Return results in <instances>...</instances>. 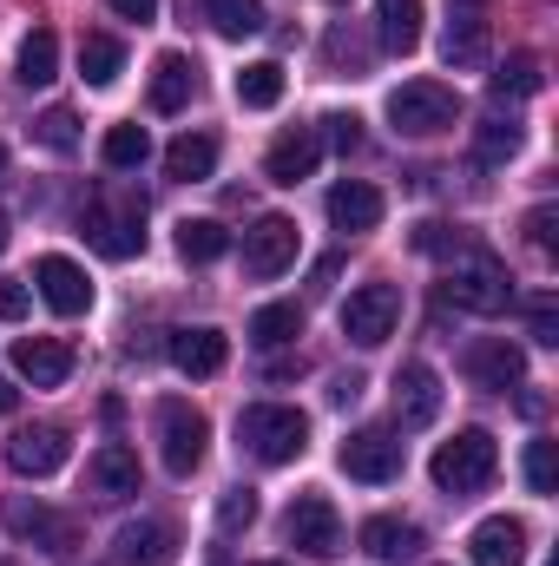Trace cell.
<instances>
[{
	"label": "cell",
	"instance_id": "1",
	"mask_svg": "<svg viewBox=\"0 0 559 566\" xmlns=\"http://www.w3.org/2000/svg\"><path fill=\"white\" fill-rule=\"evenodd\" d=\"M494 468H500V441H494L487 428H461V434L441 441L434 461H428V474H434L441 494H481V488L494 481Z\"/></svg>",
	"mask_w": 559,
	"mask_h": 566
},
{
	"label": "cell",
	"instance_id": "2",
	"mask_svg": "<svg viewBox=\"0 0 559 566\" xmlns=\"http://www.w3.org/2000/svg\"><path fill=\"white\" fill-rule=\"evenodd\" d=\"M238 441L264 461V468H289L303 448H309V416L303 409H283V402H251L238 416Z\"/></svg>",
	"mask_w": 559,
	"mask_h": 566
},
{
	"label": "cell",
	"instance_id": "3",
	"mask_svg": "<svg viewBox=\"0 0 559 566\" xmlns=\"http://www.w3.org/2000/svg\"><path fill=\"white\" fill-rule=\"evenodd\" d=\"M441 296L461 303V310H474V316H500L514 303V277H507V264L494 251H454Z\"/></svg>",
	"mask_w": 559,
	"mask_h": 566
},
{
	"label": "cell",
	"instance_id": "4",
	"mask_svg": "<svg viewBox=\"0 0 559 566\" xmlns=\"http://www.w3.org/2000/svg\"><path fill=\"white\" fill-rule=\"evenodd\" d=\"M389 126L409 133V139H434V133H454L461 126V93L441 86V80H409L389 93Z\"/></svg>",
	"mask_w": 559,
	"mask_h": 566
},
{
	"label": "cell",
	"instance_id": "5",
	"mask_svg": "<svg viewBox=\"0 0 559 566\" xmlns=\"http://www.w3.org/2000/svg\"><path fill=\"white\" fill-rule=\"evenodd\" d=\"M395 323H402V290H395V283H362V290H349V303H342V336H349V343L376 349V343L395 336Z\"/></svg>",
	"mask_w": 559,
	"mask_h": 566
},
{
	"label": "cell",
	"instance_id": "6",
	"mask_svg": "<svg viewBox=\"0 0 559 566\" xmlns=\"http://www.w3.org/2000/svg\"><path fill=\"white\" fill-rule=\"evenodd\" d=\"M204 441H211V422H204L191 402H178V396H165V402H158V454H165V468H171V474H198Z\"/></svg>",
	"mask_w": 559,
	"mask_h": 566
},
{
	"label": "cell",
	"instance_id": "7",
	"mask_svg": "<svg viewBox=\"0 0 559 566\" xmlns=\"http://www.w3.org/2000/svg\"><path fill=\"white\" fill-rule=\"evenodd\" d=\"M86 244H93L99 258H113V264L139 258L145 251V211L139 205H106V198H93V205H86Z\"/></svg>",
	"mask_w": 559,
	"mask_h": 566
},
{
	"label": "cell",
	"instance_id": "8",
	"mask_svg": "<svg viewBox=\"0 0 559 566\" xmlns=\"http://www.w3.org/2000/svg\"><path fill=\"white\" fill-rule=\"evenodd\" d=\"M0 527H7L13 541H33L40 554H73V547H80V521L53 514V507H40V501H7V507H0Z\"/></svg>",
	"mask_w": 559,
	"mask_h": 566
},
{
	"label": "cell",
	"instance_id": "9",
	"mask_svg": "<svg viewBox=\"0 0 559 566\" xmlns=\"http://www.w3.org/2000/svg\"><path fill=\"white\" fill-rule=\"evenodd\" d=\"M296 264V218H283V211H271V218H257L251 231H244V271L251 277H283Z\"/></svg>",
	"mask_w": 559,
	"mask_h": 566
},
{
	"label": "cell",
	"instance_id": "10",
	"mask_svg": "<svg viewBox=\"0 0 559 566\" xmlns=\"http://www.w3.org/2000/svg\"><path fill=\"white\" fill-rule=\"evenodd\" d=\"M342 474H349V481H369V488L395 481V474H402V441H395L389 428H356V434L342 441Z\"/></svg>",
	"mask_w": 559,
	"mask_h": 566
},
{
	"label": "cell",
	"instance_id": "11",
	"mask_svg": "<svg viewBox=\"0 0 559 566\" xmlns=\"http://www.w3.org/2000/svg\"><path fill=\"white\" fill-rule=\"evenodd\" d=\"M283 534H289V547H303L309 560H329V554L342 547V521H336V507H329V494H303V501L289 507V521H283Z\"/></svg>",
	"mask_w": 559,
	"mask_h": 566
},
{
	"label": "cell",
	"instance_id": "12",
	"mask_svg": "<svg viewBox=\"0 0 559 566\" xmlns=\"http://www.w3.org/2000/svg\"><path fill=\"white\" fill-rule=\"evenodd\" d=\"M441 60H447V66H481V60H487V0H447Z\"/></svg>",
	"mask_w": 559,
	"mask_h": 566
},
{
	"label": "cell",
	"instance_id": "13",
	"mask_svg": "<svg viewBox=\"0 0 559 566\" xmlns=\"http://www.w3.org/2000/svg\"><path fill=\"white\" fill-rule=\"evenodd\" d=\"M7 468H13V474H33V481L60 474V468H66V428H53V422L20 428V434L7 441Z\"/></svg>",
	"mask_w": 559,
	"mask_h": 566
},
{
	"label": "cell",
	"instance_id": "14",
	"mask_svg": "<svg viewBox=\"0 0 559 566\" xmlns=\"http://www.w3.org/2000/svg\"><path fill=\"white\" fill-rule=\"evenodd\" d=\"M316 165H323V133H316V126H289V133H277V145L264 151V178H271V185H303Z\"/></svg>",
	"mask_w": 559,
	"mask_h": 566
},
{
	"label": "cell",
	"instance_id": "15",
	"mask_svg": "<svg viewBox=\"0 0 559 566\" xmlns=\"http://www.w3.org/2000/svg\"><path fill=\"white\" fill-rule=\"evenodd\" d=\"M33 283H40V296H46L60 316H86V310H93V283H86V271H80L73 258H60V251L33 264Z\"/></svg>",
	"mask_w": 559,
	"mask_h": 566
},
{
	"label": "cell",
	"instance_id": "16",
	"mask_svg": "<svg viewBox=\"0 0 559 566\" xmlns=\"http://www.w3.org/2000/svg\"><path fill=\"white\" fill-rule=\"evenodd\" d=\"M441 416V376L428 363H402L395 369V422L402 428H428Z\"/></svg>",
	"mask_w": 559,
	"mask_h": 566
},
{
	"label": "cell",
	"instance_id": "17",
	"mask_svg": "<svg viewBox=\"0 0 559 566\" xmlns=\"http://www.w3.org/2000/svg\"><path fill=\"white\" fill-rule=\"evenodd\" d=\"M13 369L33 382V389H60L73 376V349L60 336H20L13 343Z\"/></svg>",
	"mask_w": 559,
	"mask_h": 566
},
{
	"label": "cell",
	"instance_id": "18",
	"mask_svg": "<svg viewBox=\"0 0 559 566\" xmlns=\"http://www.w3.org/2000/svg\"><path fill=\"white\" fill-rule=\"evenodd\" d=\"M467 376H474L481 389H520L527 356H520V343H507V336H481V343L467 349Z\"/></svg>",
	"mask_w": 559,
	"mask_h": 566
},
{
	"label": "cell",
	"instance_id": "19",
	"mask_svg": "<svg viewBox=\"0 0 559 566\" xmlns=\"http://www.w3.org/2000/svg\"><path fill=\"white\" fill-rule=\"evenodd\" d=\"M467 554H474V566H520L527 560V527L514 514H494L467 534Z\"/></svg>",
	"mask_w": 559,
	"mask_h": 566
},
{
	"label": "cell",
	"instance_id": "20",
	"mask_svg": "<svg viewBox=\"0 0 559 566\" xmlns=\"http://www.w3.org/2000/svg\"><path fill=\"white\" fill-rule=\"evenodd\" d=\"M382 211H389V205H382V191H376L369 178H342V185L329 191V224H336V231H376Z\"/></svg>",
	"mask_w": 559,
	"mask_h": 566
},
{
	"label": "cell",
	"instance_id": "21",
	"mask_svg": "<svg viewBox=\"0 0 559 566\" xmlns=\"http://www.w3.org/2000/svg\"><path fill=\"white\" fill-rule=\"evenodd\" d=\"M165 349H171V363H178L184 376H218V369L231 363L224 329H204V323H198V329H171V343H165Z\"/></svg>",
	"mask_w": 559,
	"mask_h": 566
},
{
	"label": "cell",
	"instance_id": "22",
	"mask_svg": "<svg viewBox=\"0 0 559 566\" xmlns=\"http://www.w3.org/2000/svg\"><path fill=\"white\" fill-rule=\"evenodd\" d=\"M86 481H93L99 501H126V494H139V454H133L126 441H106V448L86 461Z\"/></svg>",
	"mask_w": 559,
	"mask_h": 566
},
{
	"label": "cell",
	"instance_id": "23",
	"mask_svg": "<svg viewBox=\"0 0 559 566\" xmlns=\"http://www.w3.org/2000/svg\"><path fill=\"white\" fill-rule=\"evenodd\" d=\"M119 560L126 566H171L178 560V527L171 521H133V527H119Z\"/></svg>",
	"mask_w": 559,
	"mask_h": 566
},
{
	"label": "cell",
	"instance_id": "24",
	"mask_svg": "<svg viewBox=\"0 0 559 566\" xmlns=\"http://www.w3.org/2000/svg\"><path fill=\"white\" fill-rule=\"evenodd\" d=\"M191 93H198V66L184 53H158V66H151V113H184Z\"/></svg>",
	"mask_w": 559,
	"mask_h": 566
},
{
	"label": "cell",
	"instance_id": "25",
	"mask_svg": "<svg viewBox=\"0 0 559 566\" xmlns=\"http://www.w3.org/2000/svg\"><path fill=\"white\" fill-rule=\"evenodd\" d=\"M362 554H376V560H415L421 527L415 521H395V514H376V521H362Z\"/></svg>",
	"mask_w": 559,
	"mask_h": 566
},
{
	"label": "cell",
	"instance_id": "26",
	"mask_svg": "<svg viewBox=\"0 0 559 566\" xmlns=\"http://www.w3.org/2000/svg\"><path fill=\"white\" fill-rule=\"evenodd\" d=\"M211 171H218V139L211 133H178L165 145V178L191 185V178H211Z\"/></svg>",
	"mask_w": 559,
	"mask_h": 566
},
{
	"label": "cell",
	"instance_id": "27",
	"mask_svg": "<svg viewBox=\"0 0 559 566\" xmlns=\"http://www.w3.org/2000/svg\"><path fill=\"white\" fill-rule=\"evenodd\" d=\"M53 73H60V33H53V27H33V33L20 40L13 80H20V86H46Z\"/></svg>",
	"mask_w": 559,
	"mask_h": 566
},
{
	"label": "cell",
	"instance_id": "28",
	"mask_svg": "<svg viewBox=\"0 0 559 566\" xmlns=\"http://www.w3.org/2000/svg\"><path fill=\"white\" fill-rule=\"evenodd\" d=\"M487 86H494V99H534V93L547 86V73H540V53H507V60L487 73Z\"/></svg>",
	"mask_w": 559,
	"mask_h": 566
},
{
	"label": "cell",
	"instance_id": "29",
	"mask_svg": "<svg viewBox=\"0 0 559 566\" xmlns=\"http://www.w3.org/2000/svg\"><path fill=\"white\" fill-rule=\"evenodd\" d=\"M376 33L389 53H415L421 46V0H382L376 7Z\"/></svg>",
	"mask_w": 559,
	"mask_h": 566
},
{
	"label": "cell",
	"instance_id": "30",
	"mask_svg": "<svg viewBox=\"0 0 559 566\" xmlns=\"http://www.w3.org/2000/svg\"><path fill=\"white\" fill-rule=\"evenodd\" d=\"M224 251H231V231L218 218H184L178 224V258L184 264H218Z\"/></svg>",
	"mask_w": 559,
	"mask_h": 566
},
{
	"label": "cell",
	"instance_id": "31",
	"mask_svg": "<svg viewBox=\"0 0 559 566\" xmlns=\"http://www.w3.org/2000/svg\"><path fill=\"white\" fill-rule=\"evenodd\" d=\"M80 73H86V86H113L126 73V46L113 33H86L80 40Z\"/></svg>",
	"mask_w": 559,
	"mask_h": 566
},
{
	"label": "cell",
	"instance_id": "32",
	"mask_svg": "<svg viewBox=\"0 0 559 566\" xmlns=\"http://www.w3.org/2000/svg\"><path fill=\"white\" fill-rule=\"evenodd\" d=\"M257 349H283V343H296L303 336V310L296 303H264L257 316H251V329H244Z\"/></svg>",
	"mask_w": 559,
	"mask_h": 566
},
{
	"label": "cell",
	"instance_id": "33",
	"mask_svg": "<svg viewBox=\"0 0 559 566\" xmlns=\"http://www.w3.org/2000/svg\"><path fill=\"white\" fill-rule=\"evenodd\" d=\"M277 99H283V66H277V60H257V66H244V73H238V106L271 113Z\"/></svg>",
	"mask_w": 559,
	"mask_h": 566
},
{
	"label": "cell",
	"instance_id": "34",
	"mask_svg": "<svg viewBox=\"0 0 559 566\" xmlns=\"http://www.w3.org/2000/svg\"><path fill=\"white\" fill-rule=\"evenodd\" d=\"M204 20H211L224 40H251V33H264V7H257V0H204Z\"/></svg>",
	"mask_w": 559,
	"mask_h": 566
},
{
	"label": "cell",
	"instance_id": "35",
	"mask_svg": "<svg viewBox=\"0 0 559 566\" xmlns=\"http://www.w3.org/2000/svg\"><path fill=\"white\" fill-rule=\"evenodd\" d=\"M99 151H106V165H113V171H139L145 158H151V139H145V126H113Z\"/></svg>",
	"mask_w": 559,
	"mask_h": 566
},
{
	"label": "cell",
	"instance_id": "36",
	"mask_svg": "<svg viewBox=\"0 0 559 566\" xmlns=\"http://www.w3.org/2000/svg\"><path fill=\"white\" fill-rule=\"evenodd\" d=\"M527 145V133H520V119H487L481 133H474V151L487 158V165H507L514 151Z\"/></svg>",
	"mask_w": 559,
	"mask_h": 566
},
{
	"label": "cell",
	"instance_id": "37",
	"mask_svg": "<svg viewBox=\"0 0 559 566\" xmlns=\"http://www.w3.org/2000/svg\"><path fill=\"white\" fill-rule=\"evenodd\" d=\"M33 139L46 145V151H80V119H73L66 106H53V113L33 119Z\"/></svg>",
	"mask_w": 559,
	"mask_h": 566
},
{
	"label": "cell",
	"instance_id": "38",
	"mask_svg": "<svg viewBox=\"0 0 559 566\" xmlns=\"http://www.w3.org/2000/svg\"><path fill=\"white\" fill-rule=\"evenodd\" d=\"M527 336H534V343H547V349L559 343V296H553V290L527 296Z\"/></svg>",
	"mask_w": 559,
	"mask_h": 566
},
{
	"label": "cell",
	"instance_id": "39",
	"mask_svg": "<svg viewBox=\"0 0 559 566\" xmlns=\"http://www.w3.org/2000/svg\"><path fill=\"white\" fill-rule=\"evenodd\" d=\"M251 521H257V494H251V488H231V494L218 501V527L238 534V527H251Z\"/></svg>",
	"mask_w": 559,
	"mask_h": 566
},
{
	"label": "cell",
	"instance_id": "40",
	"mask_svg": "<svg viewBox=\"0 0 559 566\" xmlns=\"http://www.w3.org/2000/svg\"><path fill=\"white\" fill-rule=\"evenodd\" d=\"M527 488L553 494V441H527Z\"/></svg>",
	"mask_w": 559,
	"mask_h": 566
},
{
	"label": "cell",
	"instance_id": "41",
	"mask_svg": "<svg viewBox=\"0 0 559 566\" xmlns=\"http://www.w3.org/2000/svg\"><path fill=\"white\" fill-rule=\"evenodd\" d=\"M553 231H559V211H553V205L527 211V238H534V251H547V258H553Z\"/></svg>",
	"mask_w": 559,
	"mask_h": 566
},
{
	"label": "cell",
	"instance_id": "42",
	"mask_svg": "<svg viewBox=\"0 0 559 566\" xmlns=\"http://www.w3.org/2000/svg\"><path fill=\"white\" fill-rule=\"evenodd\" d=\"M323 126H329V145H336V151H356V145H362V119H356V113H329Z\"/></svg>",
	"mask_w": 559,
	"mask_h": 566
},
{
	"label": "cell",
	"instance_id": "43",
	"mask_svg": "<svg viewBox=\"0 0 559 566\" xmlns=\"http://www.w3.org/2000/svg\"><path fill=\"white\" fill-rule=\"evenodd\" d=\"M415 251H428V258L461 251V231H447V224H421V231H415Z\"/></svg>",
	"mask_w": 559,
	"mask_h": 566
},
{
	"label": "cell",
	"instance_id": "44",
	"mask_svg": "<svg viewBox=\"0 0 559 566\" xmlns=\"http://www.w3.org/2000/svg\"><path fill=\"white\" fill-rule=\"evenodd\" d=\"M27 303H33V296H27V283L0 277V316H7V323H20V316H27Z\"/></svg>",
	"mask_w": 559,
	"mask_h": 566
},
{
	"label": "cell",
	"instance_id": "45",
	"mask_svg": "<svg viewBox=\"0 0 559 566\" xmlns=\"http://www.w3.org/2000/svg\"><path fill=\"white\" fill-rule=\"evenodd\" d=\"M329 402H336V409H356V402H362V376H336V382H329Z\"/></svg>",
	"mask_w": 559,
	"mask_h": 566
},
{
	"label": "cell",
	"instance_id": "46",
	"mask_svg": "<svg viewBox=\"0 0 559 566\" xmlns=\"http://www.w3.org/2000/svg\"><path fill=\"white\" fill-rule=\"evenodd\" d=\"M106 7H113V13H126V20H151V13H158V0H106Z\"/></svg>",
	"mask_w": 559,
	"mask_h": 566
},
{
	"label": "cell",
	"instance_id": "47",
	"mask_svg": "<svg viewBox=\"0 0 559 566\" xmlns=\"http://www.w3.org/2000/svg\"><path fill=\"white\" fill-rule=\"evenodd\" d=\"M13 402H20V389H13V382H0V416H13Z\"/></svg>",
	"mask_w": 559,
	"mask_h": 566
},
{
	"label": "cell",
	"instance_id": "48",
	"mask_svg": "<svg viewBox=\"0 0 559 566\" xmlns=\"http://www.w3.org/2000/svg\"><path fill=\"white\" fill-rule=\"evenodd\" d=\"M0 251H7V218H0Z\"/></svg>",
	"mask_w": 559,
	"mask_h": 566
},
{
	"label": "cell",
	"instance_id": "49",
	"mask_svg": "<svg viewBox=\"0 0 559 566\" xmlns=\"http://www.w3.org/2000/svg\"><path fill=\"white\" fill-rule=\"evenodd\" d=\"M257 566H283V560H257Z\"/></svg>",
	"mask_w": 559,
	"mask_h": 566
},
{
	"label": "cell",
	"instance_id": "50",
	"mask_svg": "<svg viewBox=\"0 0 559 566\" xmlns=\"http://www.w3.org/2000/svg\"><path fill=\"white\" fill-rule=\"evenodd\" d=\"M0 165H7V145H0Z\"/></svg>",
	"mask_w": 559,
	"mask_h": 566
},
{
	"label": "cell",
	"instance_id": "51",
	"mask_svg": "<svg viewBox=\"0 0 559 566\" xmlns=\"http://www.w3.org/2000/svg\"><path fill=\"white\" fill-rule=\"evenodd\" d=\"M336 7H349V0H336Z\"/></svg>",
	"mask_w": 559,
	"mask_h": 566
},
{
	"label": "cell",
	"instance_id": "52",
	"mask_svg": "<svg viewBox=\"0 0 559 566\" xmlns=\"http://www.w3.org/2000/svg\"><path fill=\"white\" fill-rule=\"evenodd\" d=\"M0 566H13V560H0Z\"/></svg>",
	"mask_w": 559,
	"mask_h": 566
}]
</instances>
